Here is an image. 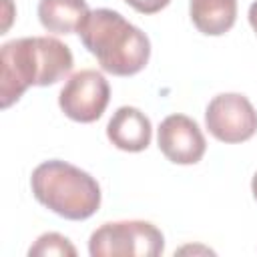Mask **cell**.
<instances>
[{
	"instance_id": "cell-1",
	"label": "cell",
	"mask_w": 257,
	"mask_h": 257,
	"mask_svg": "<svg viewBox=\"0 0 257 257\" xmlns=\"http://www.w3.org/2000/svg\"><path fill=\"white\" fill-rule=\"evenodd\" d=\"M70 48L52 36L14 38L0 48V104L12 106L30 86H50L72 70Z\"/></svg>"
},
{
	"instance_id": "cell-2",
	"label": "cell",
	"mask_w": 257,
	"mask_h": 257,
	"mask_svg": "<svg viewBox=\"0 0 257 257\" xmlns=\"http://www.w3.org/2000/svg\"><path fill=\"white\" fill-rule=\"evenodd\" d=\"M84 48L114 76L141 72L151 58L149 36L110 8L92 10L78 30Z\"/></svg>"
},
{
	"instance_id": "cell-3",
	"label": "cell",
	"mask_w": 257,
	"mask_h": 257,
	"mask_svg": "<svg viewBox=\"0 0 257 257\" xmlns=\"http://www.w3.org/2000/svg\"><path fill=\"white\" fill-rule=\"evenodd\" d=\"M30 189L40 205L70 221L92 217L102 197L92 175L58 159L44 161L32 171Z\"/></svg>"
},
{
	"instance_id": "cell-4",
	"label": "cell",
	"mask_w": 257,
	"mask_h": 257,
	"mask_svg": "<svg viewBox=\"0 0 257 257\" xmlns=\"http://www.w3.org/2000/svg\"><path fill=\"white\" fill-rule=\"evenodd\" d=\"M163 251L165 237L149 221L104 223L88 239L92 257H157Z\"/></svg>"
},
{
	"instance_id": "cell-5",
	"label": "cell",
	"mask_w": 257,
	"mask_h": 257,
	"mask_svg": "<svg viewBox=\"0 0 257 257\" xmlns=\"http://www.w3.org/2000/svg\"><path fill=\"white\" fill-rule=\"evenodd\" d=\"M205 124L221 143H245L257 133V110L245 94L223 92L207 104Z\"/></svg>"
},
{
	"instance_id": "cell-6",
	"label": "cell",
	"mask_w": 257,
	"mask_h": 257,
	"mask_svg": "<svg viewBox=\"0 0 257 257\" xmlns=\"http://www.w3.org/2000/svg\"><path fill=\"white\" fill-rule=\"evenodd\" d=\"M110 100L108 80L92 68L74 72L58 94L60 110L76 122H94L102 116Z\"/></svg>"
},
{
	"instance_id": "cell-7",
	"label": "cell",
	"mask_w": 257,
	"mask_h": 257,
	"mask_svg": "<svg viewBox=\"0 0 257 257\" xmlns=\"http://www.w3.org/2000/svg\"><path fill=\"white\" fill-rule=\"evenodd\" d=\"M157 143L161 153L175 165H195L203 159L207 149L199 124L187 114H169L163 118Z\"/></svg>"
},
{
	"instance_id": "cell-8",
	"label": "cell",
	"mask_w": 257,
	"mask_h": 257,
	"mask_svg": "<svg viewBox=\"0 0 257 257\" xmlns=\"http://www.w3.org/2000/svg\"><path fill=\"white\" fill-rule=\"evenodd\" d=\"M108 141L126 153H141L151 145L153 124L149 116L135 106H120L106 124Z\"/></svg>"
},
{
	"instance_id": "cell-9",
	"label": "cell",
	"mask_w": 257,
	"mask_h": 257,
	"mask_svg": "<svg viewBox=\"0 0 257 257\" xmlns=\"http://www.w3.org/2000/svg\"><path fill=\"white\" fill-rule=\"evenodd\" d=\"M90 14L86 0H40L38 20L54 34H74Z\"/></svg>"
},
{
	"instance_id": "cell-10",
	"label": "cell",
	"mask_w": 257,
	"mask_h": 257,
	"mask_svg": "<svg viewBox=\"0 0 257 257\" xmlns=\"http://www.w3.org/2000/svg\"><path fill=\"white\" fill-rule=\"evenodd\" d=\"M189 14L199 32L221 36L235 24L237 0H189Z\"/></svg>"
},
{
	"instance_id": "cell-11",
	"label": "cell",
	"mask_w": 257,
	"mask_h": 257,
	"mask_svg": "<svg viewBox=\"0 0 257 257\" xmlns=\"http://www.w3.org/2000/svg\"><path fill=\"white\" fill-rule=\"evenodd\" d=\"M30 257H50V255H64V257H74L76 249L74 245L60 233H44L36 239V243L28 249Z\"/></svg>"
},
{
	"instance_id": "cell-12",
	"label": "cell",
	"mask_w": 257,
	"mask_h": 257,
	"mask_svg": "<svg viewBox=\"0 0 257 257\" xmlns=\"http://www.w3.org/2000/svg\"><path fill=\"white\" fill-rule=\"evenodd\" d=\"M124 2L141 14H157L163 8H167L171 0H124Z\"/></svg>"
},
{
	"instance_id": "cell-13",
	"label": "cell",
	"mask_w": 257,
	"mask_h": 257,
	"mask_svg": "<svg viewBox=\"0 0 257 257\" xmlns=\"http://www.w3.org/2000/svg\"><path fill=\"white\" fill-rule=\"evenodd\" d=\"M249 24L253 26V30H255V34H257V0L249 6Z\"/></svg>"
},
{
	"instance_id": "cell-14",
	"label": "cell",
	"mask_w": 257,
	"mask_h": 257,
	"mask_svg": "<svg viewBox=\"0 0 257 257\" xmlns=\"http://www.w3.org/2000/svg\"><path fill=\"white\" fill-rule=\"evenodd\" d=\"M251 191H253V197L257 201V173L253 175V181H251Z\"/></svg>"
}]
</instances>
